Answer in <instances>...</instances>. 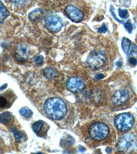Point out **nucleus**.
<instances>
[{"label": "nucleus", "mask_w": 137, "mask_h": 154, "mask_svg": "<svg viewBox=\"0 0 137 154\" xmlns=\"http://www.w3.org/2000/svg\"><path fill=\"white\" fill-rule=\"evenodd\" d=\"M43 110L48 117L53 120H61L66 116L67 107L62 99L51 97L44 103Z\"/></svg>", "instance_id": "nucleus-1"}, {"label": "nucleus", "mask_w": 137, "mask_h": 154, "mask_svg": "<svg viewBox=\"0 0 137 154\" xmlns=\"http://www.w3.org/2000/svg\"><path fill=\"white\" fill-rule=\"evenodd\" d=\"M117 146L118 150L121 152H133L137 148V139L136 136L131 134L123 135L119 138Z\"/></svg>", "instance_id": "nucleus-2"}, {"label": "nucleus", "mask_w": 137, "mask_h": 154, "mask_svg": "<svg viewBox=\"0 0 137 154\" xmlns=\"http://www.w3.org/2000/svg\"><path fill=\"white\" fill-rule=\"evenodd\" d=\"M109 131V128L106 124L102 122H96L90 126L89 133L93 140L101 141L107 138Z\"/></svg>", "instance_id": "nucleus-3"}, {"label": "nucleus", "mask_w": 137, "mask_h": 154, "mask_svg": "<svg viewBox=\"0 0 137 154\" xmlns=\"http://www.w3.org/2000/svg\"><path fill=\"white\" fill-rule=\"evenodd\" d=\"M135 123L132 116L129 113H122L114 119V123L116 128L120 131H127L132 129Z\"/></svg>", "instance_id": "nucleus-4"}, {"label": "nucleus", "mask_w": 137, "mask_h": 154, "mask_svg": "<svg viewBox=\"0 0 137 154\" xmlns=\"http://www.w3.org/2000/svg\"><path fill=\"white\" fill-rule=\"evenodd\" d=\"M106 61V53L103 50H94L91 51L86 60L89 67L93 69H98L102 67Z\"/></svg>", "instance_id": "nucleus-5"}, {"label": "nucleus", "mask_w": 137, "mask_h": 154, "mask_svg": "<svg viewBox=\"0 0 137 154\" xmlns=\"http://www.w3.org/2000/svg\"><path fill=\"white\" fill-rule=\"evenodd\" d=\"M45 26L49 31L53 33H57L61 30L63 26V22L59 16L56 14H51L45 20Z\"/></svg>", "instance_id": "nucleus-6"}, {"label": "nucleus", "mask_w": 137, "mask_h": 154, "mask_svg": "<svg viewBox=\"0 0 137 154\" xmlns=\"http://www.w3.org/2000/svg\"><path fill=\"white\" fill-rule=\"evenodd\" d=\"M30 56V49L29 46L26 43H20L17 45L14 49L15 59L19 62H26Z\"/></svg>", "instance_id": "nucleus-7"}, {"label": "nucleus", "mask_w": 137, "mask_h": 154, "mask_svg": "<svg viewBox=\"0 0 137 154\" xmlns=\"http://www.w3.org/2000/svg\"><path fill=\"white\" fill-rule=\"evenodd\" d=\"M67 17L75 23H79L84 19V14L80 10L73 5H68L65 8Z\"/></svg>", "instance_id": "nucleus-8"}, {"label": "nucleus", "mask_w": 137, "mask_h": 154, "mask_svg": "<svg viewBox=\"0 0 137 154\" xmlns=\"http://www.w3.org/2000/svg\"><path fill=\"white\" fill-rule=\"evenodd\" d=\"M67 87L69 91L73 93H78L84 90L85 84L78 77H71L67 82Z\"/></svg>", "instance_id": "nucleus-9"}, {"label": "nucleus", "mask_w": 137, "mask_h": 154, "mask_svg": "<svg viewBox=\"0 0 137 154\" xmlns=\"http://www.w3.org/2000/svg\"><path fill=\"white\" fill-rule=\"evenodd\" d=\"M129 94L128 91L124 89L119 90L114 93L112 97V101L116 106L123 105L129 100Z\"/></svg>", "instance_id": "nucleus-10"}, {"label": "nucleus", "mask_w": 137, "mask_h": 154, "mask_svg": "<svg viewBox=\"0 0 137 154\" xmlns=\"http://www.w3.org/2000/svg\"><path fill=\"white\" fill-rule=\"evenodd\" d=\"M43 16V12L41 8H36L30 12L28 14V19L30 21L35 22L38 21L42 19Z\"/></svg>", "instance_id": "nucleus-11"}, {"label": "nucleus", "mask_w": 137, "mask_h": 154, "mask_svg": "<svg viewBox=\"0 0 137 154\" xmlns=\"http://www.w3.org/2000/svg\"><path fill=\"white\" fill-rule=\"evenodd\" d=\"M132 43H132L130 40L126 38V37H123L121 40V48L127 56H129V51H130L132 46Z\"/></svg>", "instance_id": "nucleus-12"}, {"label": "nucleus", "mask_w": 137, "mask_h": 154, "mask_svg": "<svg viewBox=\"0 0 137 154\" xmlns=\"http://www.w3.org/2000/svg\"><path fill=\"white\" fill-rule=\"evenodd\" d=\"M43 71L45 78L47 79H49V80L54 79L58 75V73H57L56 69L51 67L45 68Z\"/></svg>", "instance_id": "nucleus-13"}, {"label": "nucleus", "mask_w": 137, "mask_h": 154, "mask_svg": "<svg viewBox=\"0 0 137 154\" xmlns=\"http://www.w3.org/2000/svg\"><path fill=\"white\" fill-rule=\"evenodd\" d=\"M0 121L2 124L4 125H8L12 122L13 117L12 115L10 112H4L0 116Z\"/></svg>", "instance_id": "nucleus-14"}, {"label": "nucleus", "mask_w": 137, "mask_h": 154, "mask_svg": "<svg viewBox=\"0 0 137 154\" xmlns=\"http://www.w3.org/2000/svg\"><path fill=\"white\" fill-rule=\"evenodd\" d=\"M9 12L8 10L4 6L3 2H1L0 4V21H1V23H3V22L7 17L9 16Z\"/></svg>", "instance_id": "nucleus-15"}, {"label": "nucleus", "mask_w": 137, "mask_h": 154, "mask_svg": "<svg viewBox=\"0 0 137 154\" xmlns=\"http://www.w3.org/2000/svg\"><path fill=\"white\" fill-rule=\"evenodd\" d=\"M19 114L24 118L30 119L33 115V112L27 107H23L19 110Z\"/></svg>", "instance_id": "nucleus-16"}, {"label": "nucleus", "mask_w": 137, "mask_h": 154, "mask_svg": "<svg viewBox=\"0 0 137 154\" xmlns=\"http://www.w3.org/2000/svg\"><path fill=\"white\" fill-rule=\"evenodd\" d=\"M12 133H13L14 138H15V140L16 141H17V142H20V141L23 140L24 139L25 136L23 135V134L21 133L19 130H17L16 128H12Z\"/></svg>", "instance_id": "nucleus-17"}, {"label": "nucleus", "mask_w": 137, "mask_h": 154, "mask_svg": "<svg viewBox=\"0 0 137 154\" xmlns=\"http://www.w3.org/2000/svg\"><path fill=\"white\" fill-rule=\"evenodd\" d=\"M44 125V123L42 121H39L37 122L34 123L33 125H32V130L35 133H39L40 131L41 130L42 128Z\"/></svg>", "instance_id": "nucleus-18"}, {"label": "nucleus", "mask_w": 137, "mask_h": 154, "mask_svg": "<svg viewBox=\"0 0 137 154\" xmlns=\"http://www.w3.org/2000/svg\"><path fill=\"white\" fill-rule=\"evenodd\" d=\"M118 11H118L119 12V15L121 19L128 18V16H129V13H128V11H127V10H123V9L119 8Z\"/></svg>", "instance_id": "nucleus-19"}, {"label": "nucleus", "mask_w": 137, "mask_h": 154, "mask_svg": "<svg viewBox=\"0 0 137 154\" xmlns=\"http://www.w3.org/2000/svg\"><path fill=\"white\" fill-rule=\"evenodd\" d=\"M34 63H35L37 65H42L44 63V57L41 55L36 56L35 58H34Z\"/></svg>", "instance_id": "nucleus-20"}, {"label": "nucleus", "mask_w": 137, "mask_h": 154, "mask_svg": "<svg viewBox=\"0 0 137 154\" xmlns=\"http://www.w3.org/2000/svg\"><path fill=\"white\" fill-rule=\"evenodd\" d=\"M124 27H125V29L128 31L129 34H132V30H133V26H132V24L129 21L126 22V23L124 24Z\"/></svg>", "instance_id": "nucleus-21"}, {"label": "nucleus", "mask_w": 137, "mask_h": 154, "mask_svg": "<svg viewBox=\"0 0 137 154\" xmlns=\"http://www.w3.org/2000/svg\"><path fill=\"white\" fill-rule=\"evenodd\" d=\"M12 3L19 5V6H23V5L26 4L27 2H29V0H10Z\"/></svg>", "instance_id": "nucleus-22"}, {"label": "nucleus", "mask_w": 137, "mask_h": 154, "mask_svg": "<svg viewBox=\"0 0 137 154\" xmlns=\"http://www.w3.org/2000/svg\"><path fill=\"white\" fill-rule=\"evenodd\" d=\"M114 7H113V5H111V7H110V12H111V14H112V16L113 17V18L116 20L117 21H118V22H119V23H123V21H120V20H119L117 17H116V14H115V13H114Z\"/></svg>", "instance_id": "nucleus-23"}, {"label": "nucleus", "mask_w": 137, "mask_h": 154, "mask_svg": "<svg viewBox=\"0 0 137 154\" xmlns=\"http://www.w3.org/2000/svg\"><path fill=\"white\" fill-rule=\"evenodd\" d=\"M119 3L123 6L129 7L132 4V0H119Z\"/></svg>", "instance_id": "nucleus-24"}, {"label": "nucleus", "mask_w": 137, "mask_h": 154, "mask_svg": "<svg viewBox=\"0 0 137 154\" xmlns=\"http://www.w3.org/2000/svg\"><path fill=\"white\" fill-rule=\"evenodd\" d=\"M107 31H108V28H107L106 25L105 23L102 24V26L98 29L99 33H105Z\"/></svg>", "instance_id": "nucleus-25"}, {"label": "nucleus", "mask_w": 137, "mask_h": 154, "mask_svg": "<svg viewBox=\"0 0 137 154\" xmlns=\"http://www.w3.org/2000/svg\"><path fill=\"white\" fill-rule=\"evenodd\" d=\"M137 54V46L136 45V44L132 43V46L131 50L129 51V56L133 55V54Z\"/></svg>", "instance_id": "nucleus-26"}, {"label": "nucleus", "mask_w": 137, "mask_h": 154, "mask_svg": "<svg viewBox=\"0 0 137 154\" xmlns=\"http://www.w3.org/2000/svg\"><path fill=\"white\" fill-rule=\"evenodd\" d=\"M7 104V101L6 99H5L4 97H1V98H0V106H1V108H4V107H6Z\"/></svg>", "instance_id": "nucleus-27"}, {"label": "nucleus", "mask_w": 137, "mask_h": 154, "mask_svg": "<svg viewBox=\"0 0 137 154\" xmlns=\"http://www.w3.org/2000/svg\"><path fill=\"white\" fill-rule=\"evenodd\" d=\"M129 63L132 66H135L137 64V60L135 58H134V57H131V58H129Z\"/></svg>", "instance_id": "nucleus-28"}, {"label": "nucleus", "mask_w": 137, "mask_h": 154, "mask_svg": "<svg viewBox=\"0 0 137 154\" xmlns=\"http://www.w3.org/2000/svg\"><path fill=\"white\" fill-rule=\"evenodd\" d=\"M104 78V75L101 73H98L95 75V79L96 80H99V79H101Z\"/></svg>", "instance_id": "nucleus-29"}, {"label": "nucleus", "mask_w": 137, "mask_h": 154, "mask_svg": "<svg viewBox=\"0 0 137 154\" xmlns=\"http://www.w3.org/2000/svg\"><path fill=\"white\" fill-rule=\"evenodd\" d=\"M116 65L118 67H120V66H121V65H122V62H121V61L117 62V63H116Z\"/></svg>", "instance_id": "nucleus-30"}, {"label": "nucleus", "mask_w": 137, "mask_h": 154, "mask_svg": "<svg viewBox=\"0 0 137 154\" xmlns=\"http://www.w3.org/2000/svg\"><path fill=\"white\" fill-rule=\"evenodd\" d=\"M5 86H7V84H4V85H3V86H2L1 87V91H3V90H4V89L5 88H4V87H5Z\"/></svg>", "instance_id": "nucleus-31"}, {"label": "nucleus", "mask_w": 137, "mask_h": 154, "mask_svg": "<svg viewBox=\"0 0 137 154\" xmlns=\"http://www.w3.org/2000/svg\"><path fill=\"white\" fill-rule=\"evenodd\" d=\"M106 152L107 153H110V152H111V149H106Z\"/></svg>", "instance_id": "nucleus-32"}]
</instances>
